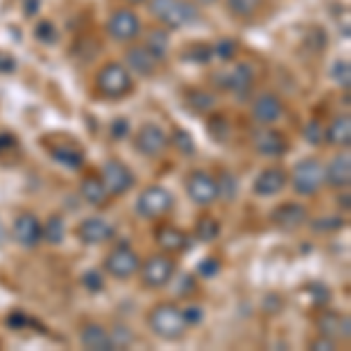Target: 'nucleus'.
<instances>
[{"label": "nucleus", "mask_w": 351, "mask_h": 351, "mask_svg": "<svg viewBox=\"0 0 351 351\" xmlns=\"http://www.w3.org/2000/svg\"><path fill=\"white\" fill-rule=\"evenodd\" d=\"M148 326L157 337L167 339V342H178L188 330L183 309H178L173 302H160L157 307H152L148 314Z\"/></svg>", "instance_id": "obj_1"}, {"label": "nucleus", "mask_w": 351, "mask_h": 351, "mask_svg": "<svg viewBox=\"0 0 351 351\" xmlns=\"http://www.w3.org/2000/svg\"><path fill=\"white\" fill-rule=\"evenodd\" d=\"M150 12L167 28H183L199 21V10L190 0H148Z\"/></svg>", "instance_id": "obj_2"}, {"label": "nucleus", "mask_w": 351, "mask_h": 351, "mask_svg": "<svg viewBox=\"0 0 351 351\" xmlns=\"http://www.w3.org/2000/svg\"><path fill=\"white\" fill-rule=\"evenodd\" d=\"M96 87H99V94L104 99H112V101H120L124 96L132 94L134 89V80H132V73L129 68H124L122 64H106L96 75Z\"/></svg>", "instance_id": "obj_3"}, {"label": "nucleus", "mask_w": 351, "mask_h": 351, "mask_svg": "<svg viewBox=\"0 0 351 351\" xmlns=\"http://www.w3.org/2000/svg\"><path fill=\"white\" fill-rule=\"evenodd\" d=\"M293 183V190L298 192L300 197H311L321 190L324 185V164L314 157H307V160L298 162L295 169H293L291 178Z\"/></svg>", "instance_id": "obj_4"}, {"label": "nucleus", "mask_w": 351, "mask_h": 351, "mask_svg": "<svg viewBox=\"0 0 351 351\" xmlns=\"http://www.w3.org/2000/svg\"><path fill=\"white\" fill-rule=\"evenodd\" d=\"M173 208V195L162 185H150L136 199V213L145 220H155L167 216Z\"/></svg>", "instance_id": "obj_5"}, {"label": "nucleus", "mask_w": 351, "mask_h": 351, "mask_svg": "<svg viewBox=\"0 0 351 351\" xmlns=\"http://www.w3.org/2000/svg\"><path fill=\"white\" fill-rule=\"evenodd\" d=\"M101 180H104L106 190L112 197H120L124 192H129L136 183V176L132 169L120 160H108L101 169Z\"/></svg>", "instance_id": "obj_6"}, {"label": "nucleus", "mask_w": 351, "mask_h": 351, "mask_svg": "<svg viewBox=\"0 0 351 351\" xmlns=\"http://www.w3.org/2000/svg\"><path fill=\"white\" fill-rule=\"evenodd\" d=\"M141 267V258L129 243H120L117 248H112L110 256L106 258V271L115 279H132V276Z\"/></svg>", "instance_id": "obj_7"}, {"label": "nucleus", "mask_w": 351, "mask_h": 351, "mask_svg": "<svg viewBox=\"0 0 351 351\" xmlns=\"http://www.w3.org/2000/svg\"><path fill=\"white\" fill-rule=\"evenodd\" d=\"M134 148L143 157H162L169 148V136L164 134V129L160 124L148 122L136 132Z\"/></svg>", "instance_id": "obj_8"}, {"label": "nucleus", "mask_w": 351, "mask_h": 351, "mask_svg": "<svg viewBox=\"0 0 351 351\" xmlns=\"http://www.w3.org/2000/svg\"><path fill=\"white\" fill-rule=\"evenodd\" d=\"M106 31L112 40L132 43L141 36V19L132 10H115L106 21Z\"/></svg>", "instance_id": "obj_9"}, {"label": "nucleus", "mask_w": 351, "mask_h": 351, "mask_svg": "<svg viewBox=\"0 0 351 351\" xmlns=\"http://www.w3.org/2000/svg\"><path fill=\"white\" fill-rule=\"evenodd\" d=\"M188 197L197 206H211L218 199V180L208 171H192L185 180Z\"/></svg>", "instance_id": "obj_10"}, {"label": "nucleus", "mask_w": 351, "mask_h": 351, "mask_svg": "<svg viewBox=\"0 0 351 351\" xmlns=\"http://www.w3.org/2000/svg\"><path fill=\"white\" fill-rule=\"evenodd\" d=\"M138 269H141V281H143V286L162 288L173 279L176 263L169 256H162L160 253V256H150L143 263V267H138Z\"/></svg>", "instance_id": "obj_11"}, {"label": "nucleus", "mask_w": 351, "mask_h": 351, "mask_svg": "<svg viewBox=\"0 0 351 351\" xmlns=\"http://www.w3.org/2000/svg\"><path fill=\"white\" fill-rule=\"evenodd\" d=\"M253 145L265 157H281L284 152H288V138L281 132L271 129L269 124H263L253 132Z\"/></svg>", "instance_id": "obj_12"}, {"label": "nucleus", "mask_w": 351, "mask_h": 351, "mask_svg": "<svg viewBox=\"0 0 351 351\" xmlns=\"http://www.w3.org/2000/svg\"><path fill=\"white\" fill-rule=\"evenodd\" d=\"M269 220L281 232H295L307 223V208L300 206L295 202L281 204V206H276L274 211L269 213Z\"/></svg>", "instance_id": "obj_13"}, {"label": "nucleus", "mask_w": 351, "mask_h": 351, "mask_svg": "<svg viewBox=\"0 0 351 351\" xmlns=\"http://www.w3.org/2000/svg\"><path fill=\"white\" fill-rule=\"evenodd\" d=\"M77 237H80V241L89 243V246H99V243H106L115 237V228L106 218L92 216L77 225Z\"/></svg>", "instance_id": "obj_14"}, {"label": "nucleus", "mask_w": 351, "mask_h": 351, "mask_svg": "<svg viewBox=\"0 0 351 351\" xmlns=\"http://www.w3.org/2000/svg\"><path fill=\"white\" fill-rule=\"evenodd\" d=\"M12 237L19 246L33 248L43 241V225L33 213H21L12 225Z\"/></svg>", "instance_id": "obj_15"}, {"label": "nucleus", "mask_w": 351, "mask_h": 351, "mask_svg": "<svg viewBox=\"0 0 351 351\" xmlns=\"http://www.w3.org/2000/svg\"><path fill=\"white\" fill-rule=\"evenodd\" d=\"M316 328L324 337L330 339H349L351 337V319L347 314H337V311H324L316 319Z\"/></svg>", "instance_id": "obj_16"}, {"label": "nucleus", "mask_w": 351, "mask_h": 351, "mask_svg": "<svg viewBox=\"0 0 351 351\" xmlns=\"http://www.w3.org/2000/svg\"><path fill=\"white\" fill-rule=\"evenodd\" d=\"M288 173L279 167H267L265 171L258 173L256 183H253V192L260 197H274L286 188Z\"/></svg>", "instance_id": "obj_17"}, {"label": "nucleus", "mask_w": 351, "mask_h": 351, "mask_svg": "<svg viewBox=\"0 0 351 351\" xmlns=\"http://www.w3.org/2000/svg\"><path fill=\"white\" fill-rule=\"evenodd\" d=\"M124 61H127L129 71H134L136 75H141V77H152L157 73V64H160V61L145 49V45H134V47H129Z\"/></svg>", "instance_id": "obj_18"}, {"label": "nucleus", "mask_w": 351, "mask_h": 351, "mask_svg": "<svg viewBox=\"0 0 351 351\" xmlns=\"http://www.w3.org/2000/svg\"><path fill=\"white\" fill-rule=\"evenodd\" d=\"M281 115H284V104L276 94L265 92L253 101V117L260 124H274Z\"/></svg>", "instance_id": "obj_19"}, {"label": "nucleus", "mask_w": 351, "mask_h": 351, "mask_svg": "<svg viewBox=\"0 0 351 351\" xmlns=\"http://www.w3.org/2000/svg\"><path fill=\"white\" fill-rule=\"evenodd\" d=\"M324 183L330 185V188H349L351 183V160L349 155H337L328 167H324Z\"/></svg>", "instance_id": "obj_20"}, {"label": "nucleus", "mask_w": 351, "mask_h": 351, "mask_svg": "<svg viewBox=\"0 0 351 351\" xmlns=\"http://www.w3.org/2000/svg\"><path fill=\"white\" fill-rule=\"evenodd\" d=\"M225 87H228L237 99H248V94H251V89H253V68L248 64H237L228 73Z\"/></svg>", "instance_id": "obj_21"}, {"label": "nucleus", "mask_w": 351, "mask_h": 351, "mask_svg": "<svg viewBox=\"0 0 351 351\" xmlns=\"http://www.w3.org/2000/svg\"><path fill=\"white\" fill-rule=\"evenodd\" d=\"M80 342L84 349L89 351H112V339H110V332L106 330L104 326L99 324H87L82 326L80 330Z\"/></svg>", "instance_id": "obj_22"}, {"label": "nucleus", "mask_w": 351, "mask_h": 351, "mask_svg": "<svg viewBox=\"0 0 351 351\" xmlns=\"http://www.w3.org/2000/svg\"><path fill=\"white\" fill-rule=\"evenodd\" d=\"M155 239L160 243L162 251H167V253H180L188 246V237L178 228H173V225H160V228L155 230Z\"/></svg>", "instance_id": "obj_23"}, {"label": "nucleus", "mask_w": 351, "mask_h": 351, "mask_svg": "<svg viewBox=\"0 0 351 351\" xmlns=\"http://www.w3.org/2000/svg\"><path fill=\"white\" fill-rule=\"evenodd\" d=\"M324 138L328 141L330 145H339V148H349L351 143V120L349 115H339L335 117L326 129V136Z\"/></svg>", "instance_id": "obj_24"}, {"label": "nucleus", "mask_w": 351, "mask_h": 351, "mask_svg": "<svg viewBox=\"0 0 351 351\" xmlns=\"http://www.w3.org/2000/svg\"><path fill=\"white\" fill-rule=\"evenodd\" d=\"M49 155H52L54 162L64 164L68 169H82L84 167V155L82 150H77L75 145H68V143H59L54 148H49Z\"/></svg>", "instance_id": "obj_25"}, {"label": "nucleus", "mask_w": 351, "mask_h": 351, "mask_svg": "<svg viewBox=\"0 0 351 351\" xmlns=\"http://www.w3.org/2000/svg\"><path fill=\"white\" fill-rule=\"evenodd\" d=\"M80 195H82V199H87L89 204H94V206L106 204V199L110 197L104 185V180H101V176H87L80 185Z\"/></svg>", "instance_id": "obj_26"}, {"label": "nucleus", "mask_w": 351, "mask_h": 351, "mask_svg": "<svg viewBox=\"0 0 351 351\" xmlns=\"http://www.w3.org/2000/svg\"><path fill=\"white\" fill-rule=\"evenodd\" d=\"M145 49L155 56L157 61H164L169 54V31L167 28H152L145 36Z\"/></svg>", "instance_id": "obj_27"}, {"label": "nucleus", "mask_w": 351, "mask_h": 351, "mask_svg": "<svg viewBox=\"0 0 351 351\" xmlns=\"http://www.w3.org/2000/svg\"><path fill=\"white\" fill-rule=\"evenodd\" d=\"M185 104H188L190 112H195V115H204V112L213 110V106H216V96L204 92V89H192V92L185 94Z\"/></svg>", "instance_id": "obj_28"}, {"label": "nucleus", "mask_w": 351, "mask_h": 351, "mask_svg": "<svg viewBox=\"0 0 351 351\" xmlns=\"http://www.w3.org/2000/svg\"><path fill=\"white\" fill-rule=\"evenodd\" d=\"M66 237V225H64V218L61 216H49L47 223L43 225V239L52 246H59Z\"/></svg>", "instance_id": "obj_29"}, {"label": "nucleus", "mask_w": 351, "mask_h": 351, "mask_svg": "<svg viewBox=\"0 0 351 351\" xmlns=\"http://www.w3.org/2000/svg\"><path fill=\"white\" fill-rule=\"evenodd\" d=\"M206 129H208V136H211L216 143H225V141L230 138V134H232L230 120L225 115H211V117H208Z\"/></svg>", "instance_id": "obj_30"}, {"label": "nucleus", "mask_w": 351, "mask_h": 351, "mask_svg": "<svg viewBox=\"0 0 351 351\" xmlns=\"http://www.w3.org/2000/svg\"><path fill=\"white\" fill-rule=\"evenodd\" d=\"M220 234V223L213 216H202L197 220V237L202 241H216Z\"/></svg>", "instance_id": "obj_31"}, {"label": "nucleus", "mask_w": 351, "mask_h": 351, "mask_svg": "<svg viewBox=\"0 0 351 351\" xmlns=\"http://www.w3.org/2000/svg\"><path fill=\"white\" fill-rule=\"evenodd\" d=\"M263 0H228V10L234 16H253L260 10Z\"/></svg>", "instance_id": "obj_32"}, {"label": "nucleus", "mask_w": 351, "mask_h": 351, "mask_svg": "<svg viewBox=\"0 0 351 351\" xmlns=\"http://www.w3.org/2000/svg\"><path fill=\"white\" fill-rule=\"evenodd\" d=\"M171 143H173V148L176 150H180L183 155H195V138L185 132V129H176V132L171 134Z\"/></svg>", "instance_id": "obj_33"}, {"label": "nucleus", "mask_w": 351, "mask_h": 351, "mask_svg": "<svg viewBox=\"0 0 351 351\" xmlns=\"http://www.w3.org/2000/svg\"><path fill=\"white\" fill-rule=\"evenodd\" d=\"M302 136L309 141L311 145H321V143H324V136H326L324 124L316 122V120L307 122V124H304V129H302Z\"/></svg>", "instance_id": "obj_34"}, {"label": "nucleus", "mask_w": 351, "mask_h": 351, "mask_svg": "<svg viewBox=\"0 0 351 351\" xmlns=\"http://www.w3.org/2000/svg\"><path fill=\"white\" fill-rule=\"evenodd\" d=\"M220 269H223V265H220V260L213 258V256L202 260V263L197 265V274L204 276V279H213V276H218Z\"/></svg>", "instance_id": "obj_35"}, {"label": "nucleus", "mask_w": 351, "mask_h": 351, "mask_svg": "<svg viewBox=\"0 0 351 351\" xmlns=\"http://www.w3.org/2000/svg\"><path fill=\"white\" fill-rule=\"evenodd\" d=\"M82 286L87 288V291H92V293L104 291V274H101L99 269H87L82 274Z\"/></svg>", "instance_id": "obj_36"}, {"label": "nucleus", "mask_w": 351, "mask_h": 351, "mask_svg": "<svg viewBox=\"0 0 351 351\" xmlns=\"http://www.w3.org/2000/svg\"><path fill=\"white\" fill-rule=\"evenodd\" d=\"M332 77L337 80V84L342 89H349L351 84V73H349V64L347 61H337L335 68H332Z\"/></svg>", "instance_id": "obj_37"}, {"label": "nucleus", "mask_w": 351, "mask_h": 351, "mask_svg": "<svg viewBox=\"0 0 351 351\" xmlns=\"http://www.w3.org/2000/svg\"><path fill=\"white\" fill-rule=\"evenodd\" d=\"M56 36H59V33H56L54 24H49V21H43V24H38L36 28V38L45 45H52L56 40Z\"/></svg>", "instance_id": "obj_38"}, {"label": "nucleus", "mask_w": 351, "mask_h": 351, "mask_svg": "<svg viewBox=\"0 0 351 351\" xmlns=\"http://www.w3.org/2000/svg\"><path fill=\"white\" fill-rule=\"evenodd\" d=\"M110 339H112V347H115V349H124V347H129V344H132L134 335L124 326H117L115 332L110 335Z\"/></svg>", "instance_id": "obj_39"}, {"label": "nucleus", "mask_w": 351, "mask_h": 351, "mask_svg": "<svg viewBox=\"0 0 351 351\" xmlns=\"http://www.w3.org/2000/svg\"><path fill=\"white\" fill-rule=\"evenodd\" d=\"M234 49H237V45L232 40H220L216 47H213V54H218L220 59H232V56H234Z\"/></svg>", "instance_id": "obj_40"}, {"label": "nucleus", "mask_w": 351, "mask_h": 351, "mask_svg": "<svg viewBox=\"0 0 351 351\" xmlns=\"http://www.w3.org/2000/svg\"><path fill=\"white\" fill-rule=\"evenodd\" d=\"M12 150H16V138L10 134H0V157H5Z\"/></svg>", "instance_id": "obj_41"}, {"label": "nucleus", "mask_w": 351, "mask_h": 351, "mask_svg": "<svg viewBox=\"0 0 351 351\" xmlns=\"http://www.w3.org/2000/svg\"><path fill=\"white\" fill-rule=\"evenodd\" d=\"M344 225V220L342 218H326V220H316L314 223V230H337V228H342Z\"/></svg>", "instance_id": "obj_42"}, {"label": "nucleus", "mask_w": 351, "mask_h": 351, "mask_svg": "<svg viewBox=\"0 0 351 351\" xmlns=\"http://www.w3.org/2000/svg\"><path fill=\"white\" fill-rule=\"evenodd\" d=\"M309 347H311V349H316V351H332V349H335V339L321 335L319 339H314V342H311Z\"/></svg>", "instance_id": "obj_43"}, {"label": "nucleus", "mask_w": 351, "mask_h": 351, "mask_svg": "<svg viewBox=\"0 0 351 351\" xmlns=\"http://www.w3.org/2000/svg\"><path fill=\"white\" fill-rule=\"evenodd\" d=\"M309 288H311V291H316V293H311V298H314L319 304H324V302H328V300H330V293H328V288H326V286H321V284H311Z\"/></svg>", "instance_id": "obj_44"}, {"label": "nucleus", "mask_w": 351, "mask_h": 351, "mask_svg": "<svg viewBox=\"0 0 351 351\" xmlns=\"http://www.w3.org/2000/svg\"><path fill=\"white\" fill-rule=\"evenodd\" d=\"M183 316H185V321H188V326H197L199 321L204 319V314H202V309L199 307H188V309H183Z\"/></svg>", "instance_id": "obj_45"}, {"label": "nucleus", "mask_w": 351, "mask_h": 351, "mask_svg": "<svg viewBox=\"0 0 351 351\" xmlns=\"http://www.w3.org/2000/svg\"><path fill=\"white\" fill-rule=\"evenodd\" d=\"M129 132V124L127 120H115L112 122V129H110V134H112V138H124Z\"/></svg>", "instance_id": "obj_46"}, {"label": "nucleus", "mask_w": 351, "mask_h": 351, "mask_svg": "<svg viewBox=\"0 0 351 351\" xmlns=\"http://www.w3.org/2000/svg\"><path fill=\"white\" fill-rule=\"evenodd\" d=\"M14 68H16V61L12 56L0 52V73H14Z\"/></svg>", "instance_id": "obj_47"}, {"label": "nucleus", "mask_w": 351, "mask_h": 351, "mask_svg": "<svg viewBox=\"0 0 351 351\" xmlns=\"http://www.w3.org/2000/svg\"><path fill=\"white\" fill-rule=\"evenodd\" d=\"M26 324H28V319L24 316V311H14V314H10V319H8V326L14 328V330L16 328H24Z\"/></svg>", "instance_id": "obj_48"}, {"label": "nucleus", "mask_w": 351, "mask_h": 351, "mask_svg": "<svg viewBox=\"0 0 351 351\" xmlns=\"http://www.w3.org/2000/svg\"><path fill=\"white\" fill-rule=\"evenodd\" d=\"M38 10H40V0H24V12L28 16H33Z\"/></svg>", "instance_id": "obj_49"}, {"label": "nucleus", "mask_w": 351, "mask_h": 351, "mask_svg": "<svg viewBox=\"0 0 351 351\" xmlns=\"http://www.w3.org/2000/svg\"><path fill=\"white\" fill-rule=\"evenodd\" d=\"M127 3H132V5H141V3H148V0H127Z\"/></svg>", "instance_id": "obj_50"}, {"label": "nucleus", "mask_w": 351, "mask_h": 351, "mask_svg": "<svg viewBox=\"0 0 351 351\" xmlns=\"http://www.w3.org/2000/svg\"><path fill=\"white\" fill-rule=\"evenodd\" d=\"M197 3H202V5H213L216 0H197Z\"/></svg>", "instance_id": "obj_51"}, {"label": "nucleus", "mask_w": 351, "mask_h": 351, "mask_svg": "<svg viewBox=\"0 0 351 351\" xmlns=\"http://www.w3.org/2000/svg\"><path fill=\"white\" fill-rule=\"evenodd\" d=\"M5 239V230H3V225H0V241Z\"/></svg>", "instance_id": "obj_52"}]
</instances>
